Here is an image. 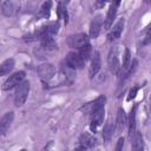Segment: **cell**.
Here are the masks:
<instances>
[{"mask_svg": "<svg viewBox=\"0 0 151 151\" xmlns=\"http://www.w3.org/2000/svg\"><path fill=\"white\" fill-rule=\"evenodd\" d=\"M29 92V81L28 80H24L21 81L18 86H17V91L14 94V105L20 107L25 104L27 96Z\"/></svg>", "mask_w": 151, "mask_h": 151, "instance_id": "1", "label": "cell"}, {"mask_svg": "<svg viewBox=\"0 0 151 151\" xmlns=\"http://www.w3.org/2000/svg\"><path fill=\"white\" fill-rule=\"evenodd\" d=\"M88 44V38L86 34L84 33H77V34H72L67 38V45L71 48H76V50H80L83 46Z\"/></svg>", "mask_w": 151, "mask_h": 151, "instance_id": "2", "label": "cell"}, {"mask_svg": "<svg viewBox=\"0 0 151 151\" xmlns=\"http://www.w3.org/2000/svg\"><path fill=\"white\" fill-rule=\"evenodd\" d=\"M24 78H25V72H24V71H19V72L13 73V74L9 76V78L4 83L2 88H4V90H11V88H13V87H17L21 81H24Z\"/></svg>", "mask_w": 151, "mask_h": 151, "instance_id": "3", "label": "cell"}, {"mask_svg": "<svg viewBox=\"0 0 151 151\" xmlns=\"http://www.w3.org/2000/svg\"><path fill=\"white\" fill-rule=\"evenodd\" d=\"M37 72H38V76L41 79L50 80L54 76V73H55V67L52 64H42V65L38 66Z\"/></svg>", "mask_w": 151, "mask_h": 151, "instance_id": "4", "label": "cell"}, {"mask_svg": "<svg viewBox=\"0 0 151 151\" xmlns=\"http://www.w3.org/2000/svg\"><path fill=\"white\" fill-rule=\"evenodd\" d=\"M65 61H66L70 66H72L73 68H83V66H84V64H85V61L83 60V58L80 57V54H79V53H76V52H70V53H67Z\"/></svg>", "mask_w": 151, "mask_h": 151, "instance_id": "5", "label": "cell"}, {"mask_svg": "<svg viewBox=\"0 0 151 151\" xmlns=\"http://www.w3.org/2000/svg\"><path fill=\"white\" fill-rule=\"evenodd\" d=\"M109 68L112 73H118L120 71V64H119V59H118V53H117V48H112L110 54H109Z\"/></svg>", "mask_w": 151, "mask_h": 151, "instance_id": "6", "label": "cell"}, {"mask_svg": "<svg viewBox=\"0 0 151 151\" xmlns=\"http://www.w3.org/2000/svg\"><path fill=\"white\" fill-rule=\"evenodd\" d=\"M92 117H91V129L94 131L99 125H101V123L104 122V114H105V110H104V106L103 107H99L97 110H94L92 113Z\"/></svg>", "mask_w": 151, "mask_h": 151, "instance_id": "7", "label": "cell"}, {"mask_svg": "<svg viewBox=\"0 0 151 151\" xmlns=\"http://www.w3.org/2000/svg\"><path fill=\"white\" fill-rule=\"evenodd\" d=\"M101 26H103V18L100 15H97L96 18H93L90 25V37L96 39L100 33Z\"/></svg>", "mask_w": 151, "mask_h": 151, "instance_id": "8", "label": "cell"}, {"mask_svg": "<svg viewBox=\"0 0 151 151\" xmlns=\"http://www.w3.org/2000/svg\"><path fill=\"white\" fill-rule=\"evenodd\" d=\"M100 66H101V61H100L99 52H94V53H92L91 65H90V78H93V77L99 72Z\"/></svg>", "mask_w": 151, "mask_h": 151, "instance_id": "9", "label": "cell"}, {"mask_svg": "<svg viewBox=\"0 0 151 151\" xmlns=\"http://www.w3.org/2000/svg\"><path fill=\"white\" fill-rule=\"evenodd\" d=\"M120 4V0H114L112 1V5L107 12V17H106V20H105V29H109L114 17H116V13H117V9H118V6Z\"/></svg>", "mask_w": 151, "mask_h": 151, "instance_id": "10", "label": "cell"}, {"mask_svg": "<svg viewBox=\"0 0 151 151\" xmlns=\"http://www.w3.org/2000/svg\"><path fill=\"white\" fill-rule=\"evenodd\" d=\"M13 118H14V113L13 112H6L1 117V120H0V133L1 134L6 133L7 129L11 126V124L13 122Z\"/></svg>", "mask_w": 151, "mask_h": 151, "instance_id": "11", "label": "cell"}, {"mask_svg": "<svg viewBox=\"0 0 151 151\" xmlns=\"http://www.w3.org/2000/svg\"><path fill=\"white\" fill-rule=\"evenodd\" d=\"M124 24H125L124 18H122V19L118 20V22L114 25V27L112 28V31H111L110 34H109V40H110V41L117 40V39L120 37V34H122V32H123V28H124Z\"/></svg>", "mask_w": 151, "mask_h": 151, "instance_id": "12", "label": "cell"}, {"mask_svg": "<svg viewBox=\"0 0 151 151\" xmlns=\"http://www.w3.org/2000/svg\"><path fill=\"white\" fill-rule=\"evenodd\" d=\"M61 72L64 73L65 78H66V81L68 84H71L74 80V78H76V68H73L72 66H70L66 61L61 64Z\"/></svg>", "mask_w": 151, "mask_h": 151, "instance_id": "13", "label": "cell"}, {"mask_svg": "<svg viewBox=\"0 0 151 151\" xmlns=\"http://www.w3.org/2000/svg\"><path fill=\"white\" fill-rule=\"evenodd\" d=\"M105 97H99V98H97L94 101H92V103H88V104H86L83 109L86 111V112H88V113H92L94 110H97V109H99V107H103L104 106V104H105Z\"/></svg>", "mask_w": 151, "mask_h": 151, "instance_id": "14", "label": "cell"}, {"mask_svg": "<svg viewBox=\"0 0 151 151\" xmlns=\"http://www.w3.org/2000/svg\"><path fill=\"white\" fill-rule=\"evenodd\" d=\"M15 5L13 2V0H5L2 6H1V12L5 17H12L15 13Z\"/></svg>", "mask_w": 151, "mask_h": 151, "instance_id": "15", "label": "cell"}, {"mask_svg": "<svg viewBox=\"0 0 151 151\" xmlns=\"http://www.w3.org/2000/svg\"><path fill=\"white\" fill-rule=\"evenodd\" d=\"M126 114L124 112V110L122 107L118 109V113H117V133H120L123 131V129L126 125Z\"/></svg>", "mask_w": 151, "mask_h": 151, "instance_id": "16", "label": "cell"}, {"mask_svg": "<svg viewBox=\"0 0 151 151\" xmlns=\"http://www.w3.org/2000/svg\"><path fill=\"white\" fill-rule=\"evenodd\" d=\"M40 41H41V47H42L44 50H46V51L55 50V47H57L55 41H54V39H53L52 35H46V37L41 38Z\"/></svg>", "mask_w": 151, "mask_h": 151, "instance_id": "17", "label": "cell"}, {"mask_svg": "<svg viewBox=\"0 0 151 151\" xmlns=\"http://www.w3.org/2000/svg\"><path fill=\"white\" fill-rule=\"evenodd\" d=\"M136 106L131 110L130 112V117H129V137L130 139L132 138V136L136 133Z\"/></svg>", "mask_w": 151, "mask_h": 151, "instance_id": "18", "label": "cell"}, {"mask_svg": "<svg viewBox=\"0 0 151 151\" xmlns=\"http://www.w3.org/2000/svg\"><path fill=\"white\" fill-rule=\"evenodd\" d=\"M96 138H93L92 136H90L88 133H84L80 137V143L83 144L80 146V149H86V147H91L93 145H96Z\"/></svg>", "mask_w": 151, "mask_h": 151, "instance_id": "19", "label": "cell"}, {"mask_svg": "<svg viewBox=\"0 0 151 151\" xmlns=\"http://www.w3.org/2000/svg\"><path fill=\"white\" fill-rule=\"evenodd\" d=\"M14 67V60L13 59H6L1 65H0V74L1 76H6L7 73H9Z\"/></svg>", "mask_w": 151, "mask_h": 151, "instance_id": "20", "label": "cell"}, {"mask_svg": "<svg viewBox=\"0 0 151 151\" xmlns=\"http://www.w3.org/2000/svg\"><path fill=\"white\" fill-rule=\"evenodd\" d=\"M131 145L133 150H143V138L139 132L136 131V133L131 138Z\"/></svg>", "mask_w": 151, "mask_h": 151, "instance_id": "21", "label": "cell"}, {"mask_svg": "<svg viewBox=\"0 0 151 151\" xmlns=\"http://www.w3.org/2000/svg\"><path fill=\"white\" fill-rule=\"evenodd\" d=\"M78 53L80 54V57L83 58L84 61H87V60L90 59V57H92V47H91V45L87 44V45L83 46V47L79 50Z\"/></svg>", "mask_w": 151, "mask_h": 151, "instance_id": "22", "label": "cell"}, {"mask_svg": "<svg viewBox=\"0 0 151 151\" xmlns=\"http://www.w3.org/2000/svg\"><path fill=\"white\" fill-rule=\"evenodd\" d=\"M113 131H114V125L109 122L105 127H104V131H103V137H104V140H110L112 134H113Z\"/></svg>", "mask_w": 151, "mask_h": 151, "instance_id": "23", "label": "cell"}, {"mask_svg": "<svg viewBox=\"0 0 151 151\" xmlns=\"http://www.w3.org/2000/svg\"><path fill=\"white\" fill-rule=\"evenodd\" d=\"M59 22L58 21H53V22H50L48 25H46V29H47V34L48 35H55L58 32H59Z\"/></svg>", "mask_w": 151, "mask_h": 151, "instance_id": "24", "label": "cell"}, {"mask_svg": "<svg viewBox=\"0 0 151 151\" xmlns=\"http://www.w3.org/2000/svg\"><path fill=\"white\" fill-rule=\"evenodd\" d=\"M51 6H52V1H51V0H47L46 2H44V4H42L40 12H41L42 14H45V15H48L50 9H51Z\"/></svg>", "mask_w": 151, "mask_h": 151, "instance_id": "25", "label": "cell"}, {"mask_svg": "<svg viewBox=\"0 0 151 151\" xmlns=\"http://www.w3.org/2000/svg\"><path fill=\"white\" fill-rule=\"evenodd\" d=\"M137 66H138V61H137L136 59H134V60H132V63L130 64V67H129V70H127V77L132 76V74L136 72Z\"/></svg>", "mask_w": 151, "mask_h": 151, "instance_id": "26", "label": "cell"}, {"mask_svg": "<svg viewBox=\"0 0 151 151\" xmlns=\"http://www.w3.org/2000/svg\"><path fill=\"white\" fill-rule=\"evenodd\" d=\"M144 45H149L151 44V27L147 29L146 34H145V38H144V41H143Z\"/></svg>", "mask_w": 151, "mask_h": 151, "instance_id": "27", "label": "cell"}, {"mask_svg": "<svg viewBox=\"0 0 151 151\" xmlns=\"http://www.w3.org/2000/svg\"><path fill=\"white\" fill-rule=\"evenodd\" d=\"M137 92H138V87H132L131 90H130V94H129V99H133L134 97H136V94H137Z\"/></svg>", "mask_w": 151, "mask_h": 151, "instance_id": "28", "label": "cell"}, {"mask_svg": "<svg viewBox=\"0 0 151 151\" xmlns=\"http://www.w3.org/2000/svg\"><path fill=\"white\" fill-rule=\"evenodd\" d=\"M123 146H124V138H119L117 142V145H116V150L119 151L123 149Z\"/></svg>", "mask_w": 151, "mask_h": 151, "instance_id": "29", "label": "cell"}, {"mask_svg": "<svg viewBox=\"0 0 151 151\" xmlns=\"http://www.w3.org/2000/svg\"><path fill=\"white\" fill-rule=\"evenodd\" d=\"M105 2H106V0H97V4H96V5H97L98 7H101V6H104Z\"/></svg>", "mask_w": 151, "mask_h": 151, "instance_id": "30", "label": "cell"}, {"mask_svg": "<svg viewBox=\"0 0 151 151\" xmlns=\"http://www.w3.org/2000/svg\"><path fill=\"white\" fill-rule=\"evenodd\" d=\"M150 1H151V0H144L145 4H150Z\"/></svg>", "mask_w": 151, "mask_h": 151, "instance_id": "31", "label": "cell"}]
</instances>
